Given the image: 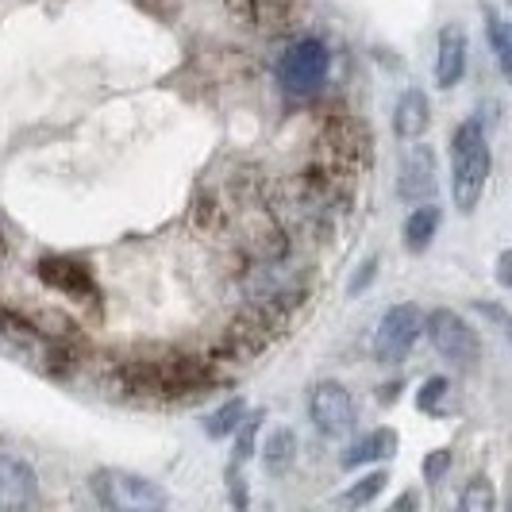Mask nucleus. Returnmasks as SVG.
Wrapping results in <instances>:
<instances>
[{
	"mask_svg": "<svg viewBox=\"0 0 512 512\" xmlns=\"http://www.w3.org/2000/svg\"><path fill=\"white\" fill-rule=\"evenodd\" d=\"M374 270H378V258H370V262H366V270H362V278H355V282H351V293H359V289H366V282L374 278Z\"/></svg>",
	"mask_w": 512,
	"mask_h": 512,
	"instance_id": "obj_23",
	"label": "nucleus"
},
{
	"mask_svg": "<svg viewBox=\"0 0 512 512\" xmlns=\"http://www.w3.org/2000/svg\"><path fill=\"white\" fill-rule=\"evenodd\" d=\"M393 451H397V432H393V428H378V432L362 436L359 443L343 455V466H347V470H355V466H366V462L389 459Z\"/></svg>",
	"mask_w": 512,
	"mask_h": 512,
	"instance_id": "obj_14",
	"label": "nucleus"
},
{
	"mask_svg": "<svg viewBox=\"0 0 512 512\" xmlns=\"http://www.w3.org/2000/svg\"><path fill=\"white\" fill-rule=\"evenodd\" d=\"M459 509L462 512H493L497 509V493H493V482H489L486 474H478V478L466 482V489H462V497H459Z\"/></svg>",
	"mask_w": 512,
	"mask_h": 512,
	"instance_id": "obj_18",
	"label": "nucleus"
},
{
	"mask_svg": "<svg viewBox=\"0 0 512 512\" xmlns=\"http://www.w3.org/2000/svg\"><path fill=\"white\" fill-rule=\"evenodd\" d=\"M439 189V170H436V154L432 147H412L401 158V174H397V193L409 201V205H428Z\"/></svg>",
	"mask_w": 512,
	"mask_h": 512,
	"instance_id": "obj_8",
	"label": "nucleus"
},
{
	"mask_svg": "<svg viewBox=\"0 0 512 512\" xmlns=\"http://www.w3.org/2000/svg\"><path fill=\"white\" fill-rule=\"evenodd\" d=\"M466 74V31L459 24H447L439 31L436 47V85L439 89H455Z\"/></svg>",
	"mask_w": 512,
	"mask_h": 512,
	"instance_id": "obj_11",
	"label": "nucleus"
},
{
	"mask_svg": "<svg viewBox=\"0 0 512 512\" xmlns=\"http://www.w3.org/2000/svg\"><path fill=\"white\" fill-rule=\"evenodd\" d=\"M293 459H297V436H293L289 428L270 432V436H266V447H262V462H266V470H270V474H285Z\"/></svg>",
	"mask_w": 512,
	"mask_h": 512,
	"instance_id": "obj_15",
	"label": "nucleus"
},
{
	"mask_svg": "<svg viewBox=\"0 0 512 512\" xmlns=\"http://www.w3.org/2000/svg\"><path fill=\"white\" fill-rule=\"evenodd\" d=\"M424 332V312L416 305H389L378 320L374 332V359L378 362H401L409 359V351L416 347V339Z\"/></svg>",
	"mask_w": 512,
	"mask_h": 512,
	"instance_id": "obj_6",
	"label": "nucleus"
},
{
	"mask_svg": "<svg viewBox=\"0 0 512 512\" xmlns=\"http://www.w3.org/2000/svg\"><path fill=\"white\" fill-rule=\"evenodd\" d=\"M258 420L262 416H247L239 428H235V462H247L255 455V443H258Z\"/></svg>",
	"mask_w": 512,
	"mask_h": 512,
	"instance_id": "obj_20",
	"label": "nucleus"
},
{
	"mask_svg": "<svg viewBox=\"0 0 512 512\" xmlns=\"http://www.w3.org/2000/svg\"><path fill=\"white\" fill-rule=\"evenodd\" d=\"M424 332L432 339L439 355L447 362H455L459 370H474L478 359H482V339L470 328V320L459 316L455 308H436L424 316Z\"/></svg>",
	"mask_w": 512,
	"mask_h": 512,
	"instance_id": "obj_5",
	"label": "nucleus"
},
{
	"mask_svg": "<svg viewBox=\"0 0 512 512\" xmlns=\"http://www.w3.org/2000/svg\"><path fill=\"white\" fill-rule=\"evenodd\" d=\"M332 70V51L320 39H297L289 43L278 58V81L289 97H312L328 81Z\"/></svg>",
	"mask_w": 512,
	"mask_h": 512,
	"instance_id": "obj_4",
	"label": "nucleus"
},
{
	"mask_svg": "<svg viewBox=\"0 0 512 512\" xmlns=\"http://www.w3.org/2000/svg\"><path fill=\"white\" fill-rule=\"evenodd\" d=\"M447 393V378H428L424 389H420V397H416V405L424 412H436V401Z\"/></svg>",
	"mask_w": 512,
	"mask_h": 512,
	"instance_id": "obj_21",
	"label": "nucleus"
},
{
	"mask_svg": "<svg viewBox=\"0 0 512 512\" xmlns=\"http://www.w3.org/2000/svg\"><path fill=\"white\" fill-rule=\"evenodd\" d=\"M308 420L316 424V432L328 439H343L355 432V401L347 393V385L320 382L308 393Z\"/></svg>",
	"mask_w": 512,
	"mask_h": 512,
	"instance_id": "obj_7",
	"label": "nucleus"
},
{
	"mask_svg": "<svg viewBox=\"0 0 512 512\" xmlns=\"http://www.w3.org/2000/svg\"><path fill=\"white\" fill-rule=\"evenodd\" d=\"M120 378L135 393L185 397V393H201L212 382V366L208 359H193V355H147V359L124 362Z\"/></svg>",
	"mask_w": 512,
	"mask_h": 512,
	"instance_id": "obj_1",
	"label": "nucleus"
},
{
	"mask_svg": "<svg viewBox=\"0 0 512 512\" xmlns=\"http://www.w3.org/2000/svg\"><path fill=\"white\" fill-rule=\"evenodd\" d=\"M89 489H93L97 505L112 512H162L170 505L166 489L158 486V482L143 478V474H131V470H120V466L93 470Z\"/></svg>",
	"mask_w": 512,
	"mask_h": 512,
	"instance_id": "obj_3",
	"label": "nucleus"
},
{
	"mask_svg": "<svg viewBox=\"0 0 512 512\" xmlns=\"http://www.w3.org/2000/svg\"><path fill=\"white\" fill-rule=\"evenodd\" d=\"M447 466H451V451H436L432 459L424 462V474H428V482H439Z\"/></svg>",
	"mask_w": 512,
	"mask_h": 512,
	"instance_id": "obj_22",
	"label": "nucleus"
},
{
	"mask_svg": "<svg viewBox=\"0 0 512 512\" xmlns=\"http://www.w3.org/2000/svg\"><path fill=\"white\" fill-rule=\"evenodd\" d=\"M486 31H489V47H493V58H497V70L501 77H512V39H509V24L497 8H486Z\"/></svg>",
	"mask_w": 512,
	"mask_h": 512,
	"instance_id": "obj_16",
	"label": "nucleus"
},
{
	"mask_svg": "<svg viewBox=\"0 0 512 512\" xmlns=\"http://www.w3.org/2000/svg\"><path fill=\"white\" fill-rule=\"evenodd\" d=\"M243 420H247V401H243V397H235V401L220 405V409L208 416L205 436L208 439H228V436H235V428H239Z\"/></svg>",
	"mask_w": 512,
	"mask_h": 512,
	"instance_id": "obj_17",
	"label": "nucleus"
},
{
	"mask_svg": "<svg viewBox=\"0 0 512 512\" xmlns=\"http://www.w3.org/2000/svg\"><path fill=\"white\" fill-rule=\"evenodd\" d=\"M436 231H439V208L432 205H416L405 220V231H401V243L409 255H424L432 243H436Z\"/></svg>",
	"mask_w": 512,
	"mask_h": 512,
	"instance_id": "obj_13",
	"label": "nucleus"
},
{
	"mask_svg": "<svg viewBox=\"0 0 512 512\" xmlns=\"http://www.w3.org/2000/svg\"><path fill=\"white\" fill-rule=\"evenodd\" d=\"M385 482H389V474H385V470H374V474L359 478L355 486H351L347 493H343V497H339V501H343V505H351V509H362V505H370V501L382 493Z\"/></svg>",
	"mask_w": 512,
	"mask_h": 512,
	"instance_id": "obj_19",
	"label": "nucleus"
},
{
	"mask_svg": "<svg viewBox=\"0 0 512 512\" xmlns=\"http://www.w3.org/2000/svg\"><path fill=\"white\" fill-rule=\"evenodd\" d=\"M35 274H39V282L51 285L54 293H62V297H70V301H85V297H93V289H97L93 274H89V266L77 262V258H66V255L39 258Z\"/></svg>",
	"mask_w": 512,
	"mask_h": 512,
	"instance_id": "obj_9",
	"label": "nucleus"
},
{
	"mask_svg": "<svg viewBox=\"0 0 512 512\" xmlns=\"http://www.w3.org/2000/svg\"><path fill=\"white\" fill-rule=\"evenodd\" d=\"M428 124H432V101H428V93H424V89H405L401 101H397V112H393V131H397V139L416 143V139L428 131Z\"/></svg>",
	"mask_w": 512,
	"mask_h": 512,
	"instance_id": "obj_12",
	"label": "nucleus"
},
{
	"mask_svg": "<svg viewBox=\"0 0 512 512\" xmlns=\"http://www.w3.org/2000/svg\"><path fill=\"white\" fill-rule=\"evenodd\" d=\"M497 282L505 285V289H509V282H512V278H509V251L497 258Z\"/></svg>",
	"mask_w": 512,
	"mask_h": 512,
	"instance_id": "obj_24",
	"label": "nucleus"
},
{
	"mask_svg": "<svg viewBox=\"0 0 512 512\" xmlns=\"http://www.w3.org/2000/svg\"><path fill=\"white\" fill-rule=\"evenodd\" d=\"M39 501V478L31 462L16 455H0V512L31 509Z\"/></svg>",
	"mask_w": 512,
	"mask_h": 512,
	"instance_id": "obj_10",
	"label": "nucleus"
},
{
	"mask_svg": "<svg viewBox=\"0 0 512 512\" xmlns=\"http://www.w3.org/2000/svg\"><path fill=\"white\" fill-rule=\"evenodd\" d=\"M489 166H493V154H489L486 124L478 116H470L451 135V197H455L459 212H474L482 205Z\"/></svg>",
	"mask_w": 512,
	"mask_h": 512,
	"instance_id": "obj_2",
	"label": "nucleus"
}]
</instances>
